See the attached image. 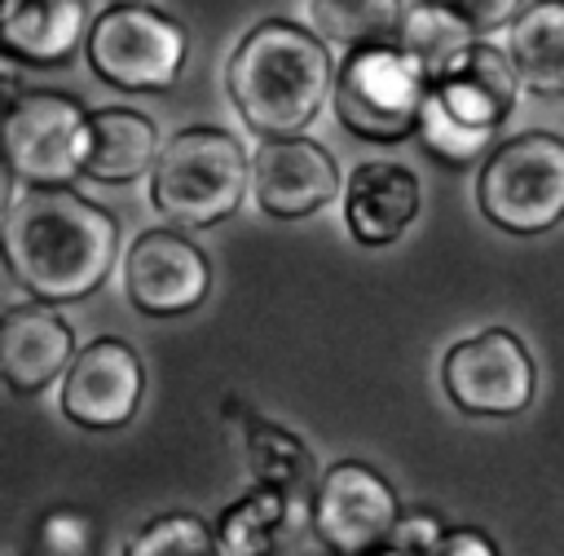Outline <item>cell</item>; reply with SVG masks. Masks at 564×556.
Here are the masks:
<instances>
[{"label":"cell","mask_w":564,"mask_h":556,"mask_svg":"<svg viewBox=\"0 0 564 556\" xmlns=\"http://www.w3.org/2000/svg\"><path fill=\"white\" fill-rule=\"evenodd\" d=\"M119 256V221L70 185H22L4 212V265L31 300L93 296Z\"/></svg>","instance_id":"6da1fadb"},{"label":"cell","mask_w":564,"mask_h":556,"mask_svg":"<svg viewBox=\"0 0 564 556\" xmlns=\"http://www.w3.org/2000/svg\"><path fill=\"white\" fill-rule=\"evenodd\" d=\"M225 84L251 132L295 137L317 119L326 93L335 88V66L330 49L313 31L269 18L238 40Z\"/></svg>","instance_id":"7a4b0ae2"},{"label":"cell","mask_w":564,"mask_h":556,"mask_svg":"<svg viewBox=\"0 0 564 556\" xmlns=\"http://www.w3.org/2000/svg\"><path fill=\"white\" fill-rule=\"evenodd\" d=\"M247 185H251V168L238 137L212 124L172 132V141L159 150V163L150 172L154 207L185 229H207L229 221L242 207Z\"/></svg>","instance_id":"3957f363"},{"label":"cell","mask_w":564,"mask_h":556,"mask_svg":"<svg viewBox=\"0 0 564 556\" xmlns=\"http://www.w3.org/2000/svg\"><path fill=\"white\" fill-rule=\"evenodd\" d=\"M427 88L432 75L401 44H366L348 49L339 62L330 101L344 132L375 146H397L419 132Z\"/></svg>","instance_id":"277c9868"},{"label":"cell","mask_w":564,"mask_h":556,"mask_svg":"<svg viewBox=\"0 0 564 556\" xmlns=\"http://www.w3.org/2000/svg\"><path fill=\"white\" fill-rule=\"evenodd\" d=\"M480 212L507 234H546L564 221V137L520 132L489 150L476 181Z\"/></svg>","instance_id":"5b68a950"},{"label":"cell","mask_w":564,"mask_h":556,"mask_svg":"<svg viewBox=\"0 0 564 556\" xmlns=\"http://www.w3.org/2000/svg\"><path fill=\"white\" fill-rule=\"evenodd\" d=\"M185 44L189 40L176 18L141 0H119L88 26L84 49L106 84L123 93H163L185 66Z\"/></svg>","instance_id":"8992f818"},{"label":"cell","mask_w":564,"mask_h":556,"mask_svg":"<svg viewBox=\"0 0 564 556\" xmlns=\"http://www.w3.org/2000/svg\"><path fill=\"white\" fill-rule=\"evenodd\" d=\"M88 115L70 93L31 88L9 97L4 163L22 185H70L88 154Z\"/></svg>","instance_id":"52a82bcc"},{"label":"cell","mask_w":564,"mask_h":556,"mask_svg":"<svg viewBox=\"0 0 564 556\" xmlns=\"http://www.w3.org/2000/svg\"><path fill=\"white\" fill-rule=\"evenodd\" d=\"M401 521L397 490L361 459L330 463L313 485V530L326 556H375Z\"/></svg>","instance_id":"ba28073f"},{"label":"cell","mask_w":564,"mask_h":556,"mask_svg":"<svg viewBox=\"0 0 564 556\" xmlns=\"http://www.w3.org/2000/svg\"><path fill=\"white\" fill-rule=\"evenodd\" d=\"M441 384L458 410L485 415V419H507V415L529 410L538 371H533V357L520 344V335H511L502 327H485L445 353Z\"/></svg>","instance_id":"9c48e42d"},{"label":"cell","mask_w":564,"mask_h":556,"mask_svg":"<svg viewBox=\"0 0 564 556\" xmlns=\"http://www.w3.org/2000/svg\"><path fill=\"white\" fill-rule=\"evenodd\" d=\"M123 287L137 313L145 318H176L207 300L212 265L203 247H194L176 229H145L123 256Z\"/></svg>","instance_id":"30bf717a"},{"label":"cell","mask_w":564,"mask_h":556,"mask_svg":"<svg viewBox=\"0 0 564 556\" xmlns=\"http://www.w3.org/2000/svg\"><path fill=\"white\" fill-rule=\"evenodd\" d=\"M145 393V366L132 344L123 340H93L75 353V362L62 375V415L88 432L123 428Z\"/></svg>","instance_id":"8fae6325"},{"label":"cell","mask_w":564,"mask_h":556,"mask_svg":"<svg viewBox=\"0 0 564 556\" xmlns=\"http://www.w3.org/2000/svg\"><path fill=\"white\" fill-rule=\"evenodd\" d=\"M251 194L278 221L308 216L339 194V168L326 146L308 137H264L251 154Z\"/></svg>","instance_id":"7c38bea8"},{"label":"cell","mask_w":564,"mask_h":556,"mask_svg":"<svg viewBox=\"0 0 564 556\" xmlns=\"http://www.w3.org/2000/svg\"><path fill=\"white\" fill-rule=\"evenodd\" d=\"M75 362V331L48 300L13 304L0 318V375L13 393H44Z\"/></svg>","instance_id":"4fadbf2b"},{"label":"cell","mask_w":564,"mask_h":556,"mask_svg":"<svg viewBox=\"0 0 564 556\" xmlns=\"http://www.w3.org/2000/svg\"><path fill=\"white\" fill-rule=\"evenodd\" d=\"M432 93L467 124L498 128L520 93V71L511 62V49H498L489 35H476L458 57H449L432 75Z\"/></svg>","instance_id":"5bb4252c"},{"label":"cell","mask_w":564,"mask_h":556,"mask_svg":"<svg viewBox=\"0 0 564 556\" xmlns=\"http://www.w3.org/2000/svg\"><path fill=\"white\" fill-rule=\"evenodd\" d=\"M419 203H423L419 177L392 159L352 168V177L344 185V221L361 247L397 243L410 229V221L419 216Z\"/></svg>","instance_id":"9a60e30c"},{"label":"cell","mask_w":564,"mask_h":556,"mask_svg":"<svg viewBox=\"0 0 564 556\" xmlns=\"http://www.w3.org/2000/svg\"><path fill=\"white\" fill-rule=\"evenodd\" d=\"M313 521V499L251 485L234 499L216 521V556H286V538L295 525Z\"/></svg>","instance_id":"2e32d148"},{"label":"cell","mask_w":564,"mask_h":556,"mask_svg":"<svg viewBox=\"0 0 564 556\" xmlns=\"http://www.w3.org/2000/svg\"><path fill=\"white\" fill-rule=\"evenodd\" d=\"M84 0H4L0 44L9 57L31 66H62L84 35Z\"/></svg>","instance_id":"e0dca14e"},{"label":"cell","mask_w":564,"mask_h":556,"mask_svg":"<svg viewBox=\"0 0 564 556\" xmlns=\"http://www.w3.org/2000/svg\"><path fill=\"white\" fill-rule=\"evenodd\" d=\"M159 128L132 106H106L88 115L84 172L93 181H141L159 163Z\"/></svg>","instance_id":"ac0fdd59"},{"label":"cell","mask_w":564,"mask_h":556,"mask_svg":"<svg viewBox=\"0 0 564 556\" xmlns=\"http://www.w3.org/2000/svg\"><path fill=\"white\" fill-rule=\"evenodd\" d=\"M507 49L529 93L564 97V0H533L520 9Z\"/></svg>","instance_id":"d6986e66"},{"label":"cell","mask_w":564,"mask_h":556,"mask_svg":"<svg viewBox=\"0 0 564 556\" xmlns=\"http://www.w3.org/2000/svg\"><path fill=\"white\" fill-rule=\"evenodd\" d=\"M242 459H247V472L256 477V485H273V490L313 499V485H317L313 455L282 424H269L247 410L242 415Z\"/></svg>","instance_id":"ffe728a7"},{"label":"cell","mask_w":564,"mask_h":556,"mask_svg":"<svg viewBox=\"0 0 564 556\" xmlns=\"http://www.w3.org/2000/svg\"><path fill=\"white\" fill-rule=\"evenodd\" d=\"M317 35L330 44L366 49V44H397L405 26L401 0H313Z\"/></svg>","instance_id":"44dd1931"},{"label":"cell","mask_w":564,"mask_h":556,"mask_svg":"<svg viewBox=\"0 0 564 556\" xmlns=\"http://www.w3.org/2000/svg\"><path fill=\"white\" fill-rule=\"evenodd\" d=\"M476 40V31L463 22V18H454L445 4H436V0H419V4H410L405 9V26H401V49L410 53V57H419V66L427 71V75H436L449 57H458L467 44Z\"/></svg>","instance_id":"7402d4cb"},{"label":"cell","mask_w":564,"mask_h":556,"mask_svg":"<svg viewBox=\"0 0 564 556\" xmlns=\"http://www.w3.org/2000/svg\"><path fill=\"white\" fill-rule=\"evenodd\" d=\"M419 137H423V146H427L441 163L463 168V163H471V159H480V154L489 150L494 128H480V124L458 119V115H454V110H449V106L427 88L423 119H419Z\"/></svg>","instance_id":"603a6c76"},{"label":"cell","mask_w":564,"mask_h":556,"mask_svg":"<svg viewBox=\"0 0 564 556\" xmlns=\"http://www.w3.org/2000/svg\"><path fill=\"white\" fill-rule=\"evenodd\" d=\"M97 547H101V534L93 512L75 503H53L35 516L22 556H97Z\"/></svg>","instance_id":"cb8c5ba5"},{"label":"cell","mask_w":564,"mask_h":556,"mask_svg":"<svg viewBox=\"0 0 564 556\" xmlns=\"http://www.w3.org/2000/svg\"><path fill=\"white\" fill-rule=\"evenodd\" d=\"M123 556H216V530L194 512H167L141 525Z\"/></svg>","instance_id":"d4e9b609"},{"label":"cell","mask_w":564,"mask_h":556,"mask_svg":"<svg viewBox=\"0 0 564 556\" xmlns=\"http://www.w3.org/2000/svg\"><path fill=\"white\" fill-rule=\"evenodd\" d=\"M441 538H445L441 516H436V512L414 507V512H401V521H397L392 538H388L375 556H436Z\"/></svg>","instance_id":"484cf974"},{"label":"cell","mask_w":564,"mask_h":556,"mask_svg":"<svg viewBox=\"0 0 564 556\" xmlns=\"http://www.w3.org/2000/svg\"><path fill=\"white\" fill-rule=\"evenodd\" d=\"M436 4H445L454 18H463L476 35H494L498 26L516 22L524 9V0H436Z\"/></svg>","instance_id":"4316f807"},{"label":"cell","mask_w":564,"mask_h":556,"mask_svg":"<svg viewBox=\"0 0 564 556\" xmlns=\"http://www.w3.org/2000/svg\"><path fill=\"white\" fill-rule=\"evenodd\" d=\"M436 556H498V547H494V538H489L485 530H476V525H454V530H445Z\"/></svg>","instance_id":"83f0119b"},{"label":"cell","mask_w":564,"mask_h":556,"mask_svg":"<svg viewBox=\"0 0 564 556\" xmlns=\"http://www.w3.org/2000/svg\"><path fill=\"white\" fill-rule=\"evenodd\" d=\"M110 4H119V0H110Z\"/></svg>","instance_id":"f1b7e54d"}]
</instances>
